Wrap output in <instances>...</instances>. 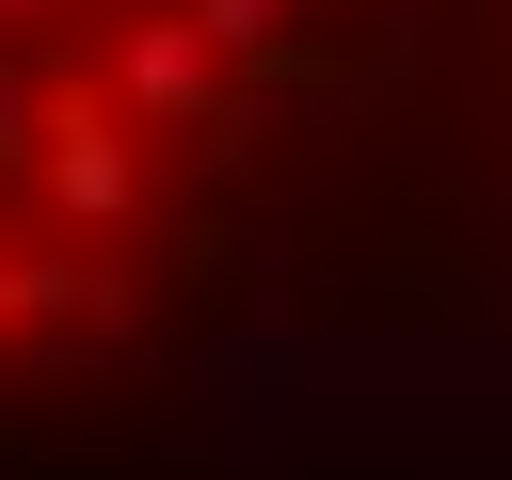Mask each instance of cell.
<instances>
[{
    "label": "cell",
    "instance_id": "cell-1",
    "mask_svg": "<svg viewBox=\"0 0 512 480\" xmlns=\"http://www.w3.org/2000/svg\"><path fill=\"white\" fill-rule=\"evenodd\" d=\"M368 0H0V400L128 368L352 80Z\"/></svg>",
    "mask_w": 512,
    "mask_h": 480
}]
</instances>
